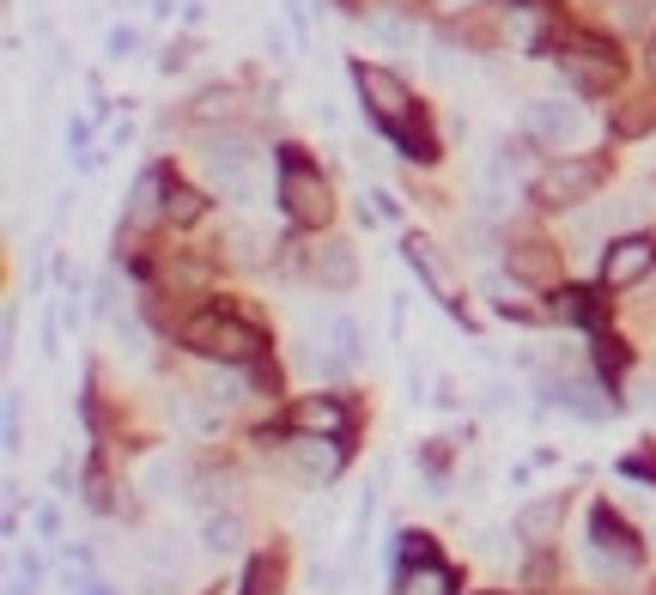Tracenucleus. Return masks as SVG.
<instances>
[{
    "label": "nucleus",
    "mask_w": 656,
    "mask_h": 595,
    "mask_svg": "<svg viewBox=\"0 0 656 595\" xmlns=\"http://www.w3.org/2000/svg\"><path fill=\"white\" fill-rule=\"evenodd\" d=\"M602 177H608L602 158H559V165H548L535 177V201L541 207H583L602 189Z\"/></svg>",
    "instance_id": "4"
},
{
    "label": "nucleus",
    "mask_w": 656,
    "mask_h": 595,
    "mask_svg": "<svg viewBox=\"0 0 656 595\" xmlns=\"http://www.w3.org/2000/svg\"><path fill=\"white\" fill-rule=\"evenodd\" d=\"M195 116H201V122H214V116H231V92H207V98L195 104Z\"/></svg>",
    "instance_id": "28"
},
{
    "label": "nucleus",
    "mask_w": 656,
    "mask_h": 595,
    "mask_svg": "<svg viewBox=\"0 0 656 595\" xmlns=\"http://www.w3.org/2000/svg\"><path fill=\"white\" fill-rule=\"evenodd\" d=\"M219 249H231V261H261V249H268V237H261L256 225H226V237H219Z\"/></svg>",
    "instance_id": "16"
},
{
    "label": "nucleus",
    "mask_w": 656,
    "mask_h": 595,
    "mask_svg": "<svg viewBox=\"0 0 656 595\" xmlns=\"http://www.w3.org/2000/svg\"><path fill=\"white\" fill-rule=\"evenodd\" d=\"M371 37H377V43H389V49H413V43H420V31H413L408 18H396V13L371 18Z\"/></svg>",
    "instance_id": "21"
},
{
    "label": "nucleus",
    "mask_w": 656,
    "mask_h": 595,
    "mask_svg": "<svg viewBox=\"0 0 656 595\" xmlns=\"http://www.w3.org/2000/svg\"><path fill=\"white\" fill-rule=\"evenodd\" d=\"M347 7H359V0H347Z\"/></svg>",
    "instance_id": "33"
},
{
    "label": "nucleus",
    "mask_w": 656,
    "mask_h": 595,
    "mask_svg": "<svg viewBox=\"0 0 656 595\" xmlns=\"http://www.w3.org/2000/svg\"><path fill=\"white\" fill-rule=\"evenodd\" d=\"M408 261L420 268V280H426V286L443 298V274H438V261H432V244H426V237H408Z\"/></svg>",
    "instance_id": "23"
},
{
    "label": "nucleus",
    "mask_w": 656,
    "mask_h": 595,
    "mask_svg": "<svg viewBox=\"0 0 656 595\" xmlns=\"http://www.w3.org/2000/svg\"><path fill=\"white\" fill-rule=\"evenodd\" d=\"M329 340H335V352L347 359V365H352V359H365V335H359V322H352V316L329 322Z\"/></svg>",
    "instance_id": "22"
},
{
    "label": "nucleus",
    "mask_w": 656,
    "mask_h": 595,
    "mask_svg": "<svg viewBox=\"0 0 656 595\" xmlns=\"http://www.w3.org/2000/svg\"><path fill=\"white\" fill-rule=\"evenodd\" d=\"M134 49H140V31H134V25H116V31L104 37V55H110V62H128Z\"/></svg>",
    "instance_id": "26"
},
{
    "label": "nucleus",
    "mask_w": 656,
    "mask_h": 595,
    "mask_svg": "<svg viewBox=\"0 0 656 595\" xmlns=\"http://www.w3.org/2000/svg\"><path fill=\"white\" fill-rule=\"evenodd\" d=\"M292 426L305 431V438H340L347 431V408H340L335 396H310L292 408Z\"/></svg>",
    "instance_id": "10"
},
{
    "label": "nucleus",
    "mask_w": 656,
    "mask_h": 595,
    "mask_svg": "<svg viewBox=\"0 0 656 595\" xmlns=\"http://www.w3.org/2000/svg\"><path fill=\"white\" fill-rule=\"evenodd\" d=\"M651 74H656V49H651Z\"/></svg>",
    "instance_id": "32"
},
{
    "label": "nucleus",
    "mask_w": 656,
    "mask_h": 595,
    "mask_svg": "<svg viewBox=\"0 0 656 595\" xmlns=\"http://www.w3.org/2000/svg\"><path fill=\"white\" fill-rule=\"evenodd\" d=\"M335 443H322V438H298L292 443V468L305 474V480H329L335 474Z\"/></svg>",
    "instance_id": "15"
},
{
    "label": "nucleus",
    "mask_w": 656,
    "mask_h": 595,
    "mask_svg": "<svg viewBox=\"0 0 656 595\" xmlns=\"http://www.w3.org/2000/svg\"><path fill=\"white\" fill-rule=\"evenodd\" d=\"M183 340L195 352H207V359H226V365H256V359H261V335L249 328V322L226 316V310H207V316H195L183 328Z\"/></svg>",
    "instance_id": "3"
},
{
    "label": "nucleus",
    "mask_w": 656,
    "mask_h": 595,
    "mask_svg": "<svg viewBox=\"0 0 656 595\" xmlns=\"http://www.w3.org/2000/svg\"><path fill=\"white\" fill-rule=\"evenodd\" d=\"M456 590V571L450 565H438V559H426V565H408L396 578V595H450Z\"/></svg>",
    "instance_id": "13"
},
{
    "label": "nucleus",
    "mask_w": 656,
    "mask_h": 595,
    "mask_svg": "<svg viewBox=\"0 0 656 595\" xmlns=\"http://www.w3.org/2000/svg\"><path fill=\"white\" fill-rule=\"evenodd\" d=\"M651 268H656V237H644V231H632V237H614V249L602 256V286H608V292L639 286Z\"/></svg>",
    "instance_id": "7"
},
{
    "label": "nucleus",
    "mask_w": 656,
    "mask_h": 595,
    "mask_svg": "<svg viewBox=\"0 0 656 595\" xmlns=\"http://www.w3.org/2000/svg\"><path fill=\"white\" fill-rule=\"evenodd\" d=\"M396 553H401V571H408V565H426L432 559V541H426V534H413V529H401L396 534Z\"/></svg>",
    "instance_id": "24"
},
{
    "label": "nucleus",
    "mask_w": 656,
    "mask_h": 595,
    "mask_svg": "<svg viewBox=\"0 0 656 595\" xmlns=\"http://www.w3.org/2000/svg\"><path fill=\"white\" fill-rule=\"evenodd\" d=\"M559 522H565V499H535V504H523V510H517V534H523V541H553Z\"/></svg>",
    "instance_id": "14"
},
{
    "label": "nucleus",
    "mask_w": 656,
    "mask_h": 595,
    "mask_svg": "<svg viewBox=\"0 0 656 595\" xmlns=\"http://www.w3.org/2000/svg\"><path fill=\"white\" fill-rule=\"evenodd\" d=\"M352 86H359V98H365V109H371V122L383 128V134L396 140L408 158H438V146H432V134L420 122H413V98H408V86H401L389 67H371V62H359L352 67Z\"/></svg>",
    "instance_id": "1"
},
{
    "label": "nucleus",
    "mask_w": 656,
    "mask_h": 595,
    "mask_svg": "<svg viewBox=\"0 0 656 595\" xmlns=\"http://www.w3.org/2000/svg\"><path fill=\"white\" fill-rule=\"evenodd\" d=\"M207 183H214V195L237 201V207H249V201L261 195L256 158H207Z\"/></svg>",
    "instance_id": "8"
},
{
    "label": "nucleus",
    "mask_w": 656,
    "mask_h": 595,
    "mask_svg": "<svg viewBox=\"0 0 656 595\" xmlns=\"http://www.w3.org/2000/svg\"><path fill=\"white\" fill-rule=\"evenodd\" d=\"M651 128H656V98H632L614 116V134H651Z\"/></svg>",
    "instance_id": "17"
},
{
    "label": "nucleus",
    "mask_w": 656,
    "mask_h": 595,
    "mask_svg": "<svg viewBox=\"0 0 656 595\" xmlns=\"http://www.w3.org/2000/svg\"><path fill=\"white\" fill-rule=\"evenodd\" d=\"M559 316H571V322H595V305H590V292H559Z\"/></svg>",
    "instance_id": "27"
},
{
    "label": "nucleus",
    "mask_w": 656,
    "mask_h": 595,
    "mask_svg": "<svg viewBox=\"0 0 656 595\" xmlns=\"http://www.w3.org/2000/svg\"><path fill=\"white\" fill-rule=\"evenodd\" d=\"M541 389H548V401H559V408H571L578 413V419H602V413H608V401H595V389L583 377H548L541 383Z\"/></svg>",
    "instance_id": "12"
},
{
    "label": "nucleus",
    "mask_w": 656,
    "mask_h": 595,
    "mask_svg": "<svg viewBox=\"0 0 656 595\" xmlns=\"http://www.w3.org/2000/svg\"><path fill=\"white\" fill-rule=\"evenodd\" d=\"M201 214V195L195 189H170V201H165V219H177V225H189V219Z\"/></svg>",
    "instance_id": "25"
},
{
    "label": "nucleus",
    "mask_w": 656,
    "mask_h": 595,
    "mask_svg": "<svg viewBox=\"0 0 656 595\" xmlns=\"http://www.w3.org/2000/svg\"><path fill=\"white\" fill-rule=\"evenodd\" d=\"M165 201H170L165 177H158V170H146V177H140V183H134V219H153L158 207H165Z\"/></svg>",
    "instance_id": "18"
},
{
    "label": "nucleus",
    "mask_w": 656,
    "mask_h": 595,
    "mask_svg": "<svg viewBox=\"0 0 656 595\" xmlns=\"http://www.w3.org/2000/svg\"><path fill=\"white\" fill-rule=\"evenodd\" d=\"M511 274L529 280V286H553L559 280V256H553V244H511Z\"/></svg>",
    "instance_id": "11"
},
{
    "label": "nucleus",
    "mask_w": 656,
    "mask_h": 595,
    "mask_svg": "<svg viewBox=\"0 0 656 595\" xmlns=\"http://www.w3.org/2000/svg\"><path fill=\"white\" fill-rule=\"evenodd\" d=\"M595 359H602V371H620V365H626V347L602 335V340H595Z\"/></svg>",
    "instance_id": "29"
},
{
    "label": "nucleus",
    "mask_w": 656,
    "mask_h": 595,
    "mask_svg": "<svg viewBox=\"0 0 656 595\" xmlns=\"http://www.w3.org/2000/svg\"><path fill=\"white\" fill-rule=\"evenodd\" d=\"M310 280L329 292H347L352 280H359V261H352V244H340V237H329V244L310 249Z\"/></svg>",
    "instance_id": "9"
},
{
    "label": "nucleus",
    "mask_w": 656,
    "mask_h": 595,
    "mask_svg": "<svg viewBox=\"0 0 656 595\" xmlns=\"http://www.w3.org/2000/svg\"><path fill=\"white\" fill-rule=\"evenodd\" d=\"M74 595H110V583H79Z\"/></svg>",
    "instance_id": "30"
},
{
    "label": "nucleus",
    "mask_w": 656,
    "mask_h": 595,
    "mask_svg": "<svg viewBox=\"0 0 656 595\" xmlns=\"http://www.w3.org/2000/svg\"><path fill=\"white\" fill-rule=\"evenodd\" d=\"M237 534H244V529H237V517L214 510V517H207V529H201V547H207V553H231V547H237Z\"/></svg>",
    "instance_id": "19"
},
{
    "label": "nucleus",
    "mask_w": 656,
    "mask_h": 595,
    "mask_svg": "<svg viewBox=\"0 0 656 595\" xmlns=\"http://www.w3.org/2000/svg\"><path fill=\"white\" fill-rule=\"evenodd\" d=\"M523 128H529L541 146L565 153V146H578V140H583L590 116H583V104H571V98H535V104L523 109Z\"/></svg>",
    "instance_id": "5"
},
{
    "label": "nucleus",
    "mask_w": 656,
    "mask_h": 595,
    "mask_svg": "<svg viewBox=\"0 0 656 595\" xmlns=\"http://www.w3.org/2000/svg\"><path fill=\"white\" fill-rule=\"evenodd\" d=\"M644 401H651V408H656V377H651V383H644Z\"/></svg>",
    "instance_id": "31"
},
{
    "label": "nucleus",
    "mask_w": 656,
    "mask_h": 595,
    "mask_svg": "<svg viewBox=\"0 0 656 595\" xmlns=\"http://www.w3.org/2000/svg\"><path fill=\"white\" fill-rule=\"evenodd\" d=\"M280 207H286L292 225H329V214H335L322 170L298 146H280Z\"/></svg>",
    "instance_id": "2"
},
{
    "label": "nucleus",
    "mask_w": 656,
    "mask_h": 595,
    "mask_svg": "<svg viewBox=\"0 0 656 595\" xmlns=\"http://www.w3.org/2000/svg\"><path fill=\"white\" fill-rule=\"evenodd\" d=\"M590 534H595V578H614V571H632L639 565V541H632V529L614 517L608 504L590 517Z\"/></svg>",
    "instance_id": "6"
},
{
    "label": "nucleus",
    "mask_w": 656,
    "mask_h": 595,
    "mask_svg": "<svg viewBox=\"0 0 656 595\" xmlns=\"http://www.w3.org/2000/svg\"><path fill=\"white\" fill-rule=\"evenodd\" d=\"M201 153H207V158H256V140L231 128V134H207V140H201Z\"/></svg>",
    "instance_id": "20"
}]
</instances>
